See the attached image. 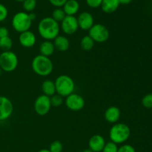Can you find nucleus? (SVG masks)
Wrapping results in <instances>:
<instances>
[{
	"mask_svg": "<svg viewBox=\"0 0 152 152\" xmlns=\"http://www.w3.org/2000/svg\"><path fill=\"white\" fill-rule=\"evenodd\" d=\"M13 47V40L10 37H5L0 39V49L4 51L10 50Z\"/></svg>",
	"mask_w": 152,
	"mask_h": 152,
	"instance_id": "obj_22",
	"label": "nucleus"
},
{
	"mask_svg": "<svg viewBox=\"0 0 152 152\" xmlns=\"http://www.w3.org/2000/svg\"><path fill=\"white\" fill-rule=\"evenodd\" d=\"M60 23V29L67 35H72L79 29L77 19L74 16H66Z\"/></svg>",
	"mask_w": 152,
	"mask_h": 152,
	"instance_id": "obj_10",
	"label": "nucleus"
},
{
	"mask_svg": "<svg viewBox=\"0 0 152 152\" xmlns=\"http://www.w3.org/2000/svg\"><path fill=\"white\" fill-rule=\"evenodd\" d=\"M13 112V105L9 98L0 96V121H4L11 117Z\"/></svg>",
	"mask_w": 152,
	"mask_h": 152,
	"instance_id": "obj_11",
	"label": "nucleus"
},
{
	"mask_svg": "<svg viewBox=\"0 0 152 152\" xmlns=\"http://www.w3.org/2000/svg\"><path fill=\"white\" fill-rule=\"evenodd\" d=\"M51 107L50 98L46 95H39L34 101V111L39 116H45L48 114Z\"/></svg>",
	"mask_w": 152,
	"mask_h": 152,
	"instance_id": "obj_8",
	"label": "nucleus"
},
{
	"mask_svg": "<svg viewBox=\"0 0 152 152\" xmlns=\"http://www.w3.org/2000/svg\"><path fill=\"white\" fill-rule=\"evenodd\" d=\"M48 150L50 152H62L63 150V145L60 141L55 140L50 143Z\"/></svg>",
	"mask_w": 152,
	"mask_h": 152,
	"instance_id": "obj_26",
	"label": "nucleus"
},
{
	"mask_svg": "<svg viewBox=\"0 0 152 152\" xmlns=\"http://www.w3.org/2000/svg\"><path fill=\"white\" fill-rule=\"evenodd\" d=\"M62 7L66 16H74L80 10V3L77 0H68Z\"/></svg>",
	"mask_w": 152,
	"mask_h": 152,
	"instance_id": "obj_17",
	"label": "nucleus"
},
{
	"mask_svg": "<svg viewBox=\"0 0 152 152\" xmlns=\"http://www.w3.org/2000/svg\"><path fill=\"white\" fill-rule=\"evenodd\" d=\"M53 45L55 50H57L61 52H65L68 50L70 47L69 39L65 36L59 35L53 39Z\"/></svg>",
	"mask_w": 152,
	"mask_h": 152,
	"instance_id": "obj_16",
	"label": "nucleus"
},
{
	"mask_svg": "<svg viewBox=\"0 0 152 152\" xmlns=\"http://www.w3.org/2000/svg\"><path fill=\"white\" fill-rule=\"evenodd\" d=\"M31 68L37 75L40 77H47L53 71V62L48 56L39 54L33 59L31 62Z\"/></svg>",
	"mask_w": 152,
	"mask_h": 152,
	"instance_id": "obj_2",
	"label": "nucleus"
},
{
	"mask_svg": "<svg viewBox=\"0 0 152 152\" xmlns=\"http://www.w3.org/2000/svg\"><path fill=\"white\" fill-rule=\"evenodd\" d=\"M38 152H50V151H49L48 149H45V148H44V149H41L39 150Z\"/></svg>",
	"mask_w": 152,
	"mask_h": 152,
	"instance_id": "obj_36",
	"label": "nucleus"
},
{
	"mask_svg": "<svg viewBox=\"0 0 152 152\" xmlns=\"http://www.w3.org/2000/svg\"><path fill=\"white\" fill-rule=\"evenodd\" d=\"M118 148L119 147L117 146V144L110 141V142H108L105 143L102 152H117Z\"/></svg>",
	"mask_w": 152,
	"mask_h": 152,
	"instance_id": "obj_28",
	"label": "nucleus"
},
{
	"mask_svg": "<svg viewBox=\"0 0 152 152\" xmlns=\"http://www.w3.org/2000/svg\"><path fill=\"white\" fill-rule=\"evenodd\" d=\"M9 36V31L6 27H0V39L3 37H8Z\"/></svg>",
	"mask_w": 152,
	"mask_h": 152,
	"instance_id": "obj_33",
	"label": "nucleus"
},
{
	"mask_svg": "<svg viewBox=\"0 0 152 152\" xmlns=\"http://www.w3.org/2000/svg\"><path fill=\"white\" fill-rule=\"evenodd\" d=\"M68 0H49V2L56 7H62Z\"/></svg>",
	"mask_w": 152,
	"mask_h": 152,
	"instance_id": "obj_32",
	"label": "nucleus"
},
{
	"mask_svg": "<svg viewBox=\"0 0 152 152\" xmlns=\"http://www.w3.org/2000/svg\"><path fill=\"white\" fill-rule=\"evenodd\" d=\"M133 0H119L120 4H130Z\"/></svg>",
	"mask_w": 152,
	"mask_h": 152,
	"instance_id": "obj_34",
	"label": "nucleus"
},
{
	"mask_svg": "<svg viewBox=\"0 0 152 152\" xmlns=\"http://www.w3.org/2000/svg\"><path fill=\"white\" fill-rule=\"evenodd\" d=\"M32 22L28 13L26 12H18L12 18V27L16 32L21 33L29 31Z\"/></svg>",
	"mask_w": 152,
	"mask_h": 152,
	"instance_id": "obj_5",
	"label": "nucleus"
},
{
	"mask_svg": "<svg viewBox=\"0 0 152 152\" xmlns=\"http://www.w3.org/2000/svg\"><path fill=\"white\" fill-rule=\"evenodd\" d=\"M120 110L117 106H110L105 110L104 113L105 120L108 123L115 124L119 121L120 118Z\"/></svg>",
	"mask_w": 152,
	"mask_h": 152,
	"instance_id": "obj_15",
	"label": "nucleus"
},
{
	"mask_svg": "<svg viewBox=\"0 0 152 152\" xmlns=\"http://www.w3.org/2000/svg\"><path fill=\"white\" fill-rule=\"evenodd\" d=\"M19 64L18 56L11 50L3 51L0 54V68L4 72H12L16 69Z\"/></svg>",
	"mask_w": 152,
	"mask_h": 152,
	"instance_id": "obj_6",
	"label": "nucleus"
},
{
	"mask_svg": "<svg viewBox=\"0 0 152 152\" xmlns=\"http://www.w3.org/2000/svg\"><path fill=\"white\" fill-rule=\"evenodd\" d=\"M119 0H102L101 9L105 13H112L117 10L120 6Z\"/></svg>",
	"mask_w": 152,
	"mask_h": 152,
	"instance_id": "obj_18",
	"label": "nucleus"
},
{
	"mask_svg": "<svg viewBox=\"0 0 152 152\" xmlns=\"http://www.w3.org/2000/svg\"><path fill=\"white\" fill-rule=\"evenodd\" d=\"M19 42L21 46L25 48H30L34 47V45L37 42V37L35 34L31 31H27L25 32H22L19 34Z\"/></svg>",
	"mask_w": 152,
	"mask_h": 152,
	"instance_id": "obj_13",
	"label": "nucleus"
},
{
	"mask_svg": "<svg viewBox=\"0 0 152 152\" xmlns=\"http://www.w3.org/2000/svg\"><path fill=\"white\" fill-rule=\"evenodd\" d=\"M88 36L94 42L104 43L109 39L110 33L108 28L100 23L94 24L88 31Z\"/></svg>",
	"mask_w": 152,
	"mask_h": 152,
	"instance_id": "obj_7",
	"label": "nucleus"
},
{
	"mask_svg": "<svg viewBox=\"0 0 152 152\" xmlns=\"http://www.w3.org/2000/svg\"><path fill=\"white\" fill-rule=\"evenodd\" d=\"M55 48L52 41L49 40H45L44 42L40 44L39 45V52L40 54L42 56L49 57L54 53Z\"/></svg>",
	"mask_w": 152,
	"mask_h": 152,
	"instance_id": "obj_19",
	"label": "nucleus"
},
{
	"mask_svg": "<svg viewBox=\"0 0 152 152\" xmlns=\"http://www.w3.org/2000/svg\"><path fill=\"white\" fill-rule=\"evenodd\" d=\"M22 7L27 12H32L37 7V0H25L22 1Z\"/></svg>",
	"mask_w": 152,
	"mask_h": 152,
	"instance_id": "obj_24",
	"label": "nucleus"
},
{
	"mask_svg": "<svg viewBox=\"0 0 152 152\" xmlns=\"http://www.w3.org/2000/svg\"><path fill=\"white\" fill-rule=\"evenodd\" d=\"M42 91L43 94L46 96H52L56 94V87L55 83L50 80H46L42 84Z\"/></svg>",
	"mask_w": 152,
	"mask_h": 152,
	"instance_id": "obj_20",
	"label": "nucleus"
},
{
	"mask_svg": "<svg viewBox=\"0 0 152 152\" xmlns=\"http://www.w3.org/2000/svg\"><path fill=\"white\" fill-rule=\"evenodd\" d=\"M28 14H29V16H30V18H31V19L32 21H34V19H36V14L35 13H28Z\"/></svg>",
	"mask_w": 152,
	"mask_h": 152,
	"instance_id": "obj_35",
	"label": "nucleus"
},
{
	"mask_svg": "<svg viewBox=\"0 0 152 152\" xmlns=\"http://www.w3.org/2000/svg\"><path fill=\"white\" fill-rule=\"evenodd\" d=\"M131 129L126 123H117L113 125L109 131V138L117 145L123 144L130 137Z\"/></svg>",
	"mask_w": 152,
	"mask_h": 152,
	"instance_id": "obj_3",
	"label": "nucleus"
},
{
	"mask_svg": "<svg viewBox=\"0 0 152 152\" xmlns=\"http://www.w3.org/2000/svg\"><path fill=\"white\" fill-rule=\"evenodd\" d=\"M15 1H20V2H22V1H25V0H15Z\"/></svg>",
	"mask_w": 152,
	"mask_h": 152,
	"instance_id": "obj_38",
	"label": "nucleus"
},
{
	"mask_svg": "<svg viewBox=\"0 0 152 152\" xmlns=\"http://www.w3.org/2000/svg\"><path fill=\"white\" fill-rule=\"evenodd\" d=\"M8 15V10L4 4L0 3V22L5 20Z\"/></svg>",
	"mask_w": 152,
	"mask_h": 152,
	"instance_id": "obj_29",
	"label": "nucleus"
},
{
	"mask_svg": "<svg viewBox=\"0 0 152 152\" xmlns=\"http://www.w3.org/2000/svg\"><path fill=\"white\" fill-rule=\"evenodd\" d=\"M66 16V14L64 12L63 9L61 8V7H56V9L53 10V11L52 12V19H54L56 22H57L58 23L59 22H61L65 17Z\"/></svg>",
	"mask_w": 152,
	"mask_h": 152,
	"instance_id": "obj_23",
	"label": "nucleus"
},
{
	"mask_svg": "<svg viewBox=\"0 0 152 152\" xmlns=\"http://www.w3.org/2000/svg\"><path fill=\"white\" fill-rule=\"evenodd\" d=\"M82 152H93V151H92L91 149H89V148H86V149L83 150Z\"/></svg>",
	"mask_w": 152,
	"mask_h": 152,
	"instance_id": "obj_37",
	"label": "nucleus"
},
{
	"mask_svg": "<svg viewBox=\"0 0 152 152\" xmlns=\"http://www.w3.org/2000/svg\"><path fill=\"white\" fill-rule=\"evenodd\" d=\"M94 43V41L88 35L85 36L80 40V47L83 50L88 51L93 48Z\"/></svg>",
	"mask_w": 152,
	"mask_h": 152,
	"instance_id": "obj_21",
	"label": "nucleus"
},
{
	"mask_svg": "<svg viewBox=\"0 0 152 152\" xmlns=\"http://www.w3.org/2000/svg\"><path fill=\"white\" fill-rule=\"evenodd\" d=\"M50 103H51V106L53 107H59L63 104L64 99L63 97L60 95L55 94L52 96H50Z\"/></svg>",
	"mask_w": 152,
	"mask_h": 152,
	"instance_id": "obj_25",
	"label": "nucleus"
},
{
	"mask_svg": "<svg viewBox=\"0 0 152 152\" xmlns=\"http://www.w3.org/2000/svg\"><path fill=\"white\" fill-rule=\"evenodd\" d=\"M86 4L91 8H97L100 7L102 0H86Z\"/></svg>",
	"mask_w": 152,
	"mask_h": 152,
	"instance_id": "obj_31",
	"label": "nucleus"
},
{
	"mask_svg": "<svg viewBox=\"0 0 152 152\" xmlns=\"http://www.w3.org/2000/svg\"><path fill=\"white\" fill-rule=\"evenodd\" d=\"M56 87V94L62 97H66L74 93L75 89V83L70 76L62 74L59 76L54 81Z\"/></svg>",
	"mask_w": 152,
	"mask_h": 152,
	"instance_id": "obj_4",
	"label": "nucleus"
},
{
	"mask_svg": "<svg viewBox=\"0 0 152 152\" xmlns=\"http://www.w3.org/2000/svg\"><path fill=\"white\" fill-rule=\"evenodd\" d=\"M77 19L79 28L83 31H89L91 28L94 25V19L93 16L89 12H82Z\"/></svg>",
	"mask_w": 152,
	"mask_h": 152,
	"instance_id": "obj_12",
	"label": "nucleus"
},
{
	"mask_svg": "<svg viewBox=\"0 0 152 152\" xmlns=\"http://www.w3.org/2000/svg\"><path fill=\"white\" fill-rule=\"evenodd\" d=\"M65 104L67 108L72 111H79L85 107V99L81 95L73 93L66 96Z\"/></svg>",
	"mask_w": 152,
	"mask_h": 152,
	"instance_id": "obj_9",
	"label": "nucleus"
},
{
	"mask_svg": "<svg viewBox=\"0 0 152 152\" xmlns=\"http://www.w3.org/2000/svg\"><path fill=\"white\" fill-rule=\"evenodd\" d=\"M37 30L42 38L45 40L52 41L59 36L60 26L57 22L52 19V17L48 16L43 18L39 21Z\"/></svg>",
	"mask_w": 152,
	"mask_h": 152,
	"instance_id": "obj_1",
	"label": "nucleus"
},
{
	"mask_svg": "<svg viewBox=\"0 0 152 152\" xmlns=\"http://www.w3.org/2000/svg\"><path fill=\"white\" fill-rule=\"evenodd\" d=\"M105 143V138L102 135L94 134L89 139L88 148L93 152H102Z\"/></svg>",
	"mask_w": 152,
	"mask_h": 152,
	"instance_id": "obj_14",
	"label": "nucleus"
},
{
	"mask_svg": "<svg viewBox=\"0 0 152 152\" xmlns=\"http://www.w3.org/2000/svg\"><path fill=\"white\" fill-rule=\"evenodd\" d=\"M117 152H136L135 148L129 144H124L118 148Z\"/></svg>",
	"mask_w": 152,
	"mask_h": 152,
	"instance_id": "obj_30",
	"label": "nucleus"
},
{
	"mask_svg": "<svg viewBox=\"0 0 152 152\" xmlns=\"http://www.w3.org/2000/svg\"><path fill=\"white\" fill-rule=\"evenodd\" d=\"M142 105L145 108H152V93L147 94L142 97Z\"/></svg>",
	"mask_w": 152,
	"mask_h": 152,
	"instance_id": "obj_27",
	"label": "nucleus"
}]
</instances>
